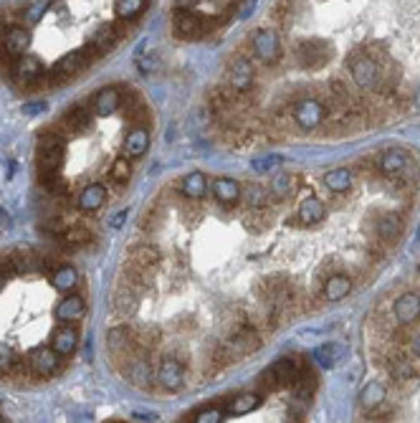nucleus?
<instances>
[{"label":"nucleus","instance_id":"obj_16","mask_svg":"<svg viewBox=\"0 0 420 423\" xmlns=\"http://www.w3.org/2000/svg\"><path fill=\"white\" fill-rule=\"evenodd\" d=\"M402 228H405V223H402L400 213H385L377 221V239L385 241V244H395L402 236Z\"/></svg>","mask_w":420,"mask_h":423},{"label":"nucleus","instance_id":"obj_21","mask_svg":"<svg viewBox=\"0 0 420 423\" xmlns=\"http://www.w3.org/2000/svg\"><path fill=\"white\" fill-rule=\"evenodd\" d=\"M350 291H352V279L347 277V274H332V277H326L324 286H322V294H324V299H329V302L345 299Z\"/></svg>","mask_w":420,"mask_h":423},{"label":"nucleus","instance_id":"obj_11","mask_svg":"<svg viewBox=\"0 0 420 423\" xmlns=\"http://www.w3.org/2000/svg\"><path fill=\"white\" fill-rule=\"evenodd\" d=\"M58 362H61V355L56 353L53 348H38L31 353V367L33 373L41 375V378H49L58 370Z\"/></svg>","mask_w":420,"mask_h":423},{"label":"nucleus","instance_id":"obj_9","mask_svg":"<svg viewBox=\"0 0 420 423\" xmlns=\"http://www.w3.org/2000/svg\"><path fill=\"white\" fill-rule=\"evenodd\" d=\"M393 312H395V320L400 324L418 322L420 320V294H415V291H405V294H400V297L395 299Z\"/></svg>","mask_w":420,"mask_h":423},{"label":"nucleus","instance_id":"obj_25","mask_svg":"<svg viewBox=\"0 0 420 423\" xmlns=\"http://www.w3.org/2000/svg\"><path fill=\"white\" fill-rule=\"evenodd\" d=\"M213 196L218 198L220 203H226V206H236V203L241 201V188L236 180L220 175L213 180Z\"/></svg>","mask_w":420,"mask_h":423},{"label":"nucleus","instance_id":"obj_7","mask_svg":"<svg viewBox=\"0 0 420 423\" xmlns=\"http://www.w3.org/2000/svg\"><path fill=\"white\" fill-rule=\"evenodd\" d=\"M253 79H256V71H253L251 58L236 56L231 61V69H228V87L233 91H248L253 87Z\"/></svg>","mask_w":420,"mask_h":423},{"label":"nucleus","instance_id":"obj_13","mask_svg":"<svg viewBox=\"0 0 420 423\" xmlns=\"http://www.w3.org/2000/svg\"><path fill=\"white\" fill-rule=\"evenodd\" d=\"M58 127L63 130V134H82L91 127V114H89V109H84V107H74L63 114Z\"/></svg>","mask_w":420,"mask_h":423},{"label":"nucleus","instance_id":"obj_51","mask_svg":"<svg viewBox=\"0 0 420 423\" xmlns=\"http://www.w3.org/2000/svg\"><path fill=\"white\" fill-rule=\"evenodd\" d=\"M279 165H281V158H279V155H269V158L253 160L251 168L256 172H269V170H274V168H279Z\"/></svg>","mask_w":420,"mask_h":423},{"label":"nucleus","instance_id":"obj_32","mask_svg":"<svg viewBox=\"0 0 420 423\" xmlns=\"http://www.w3.org/2000/svg\"><path fill=\"white\" fill-rule=\"evenodd\" d=\"M352 183H355V175L347 168H334V170H329L324 175V185L332 193H347L352 188Z\"/></svg>","mask_w":420,"mask_h":423},{"label":"nucleus","instance_id":"obj_23","mask_svg":"<svg viewBox=\"0 0 420 423\" xmlns=\"http://www.w3.org/2000/svg\"><path fill=\"white\" fill-rule=\"evenodd\" d=\"M63 160H66V150L61 147H38V170L41 172H58Z\"/></svg>","mask_w":420,"mask_h":423},{"label":"nucleus","instance_id":"obj_63","mask_svg":"<svg viewBox=\"0 0 420 423\" xmlns=\"http://www.w3.org/2000/svg\"><path fill=\"white\" fill-rule=\"evenodd\" d=\"M0 403H3V396H0Z\"/></svg>","mask_w":420,"mask_h":423},{"label":"nucleus","instance_id":"obj_47","mask_svg":"<svg viewBox=\"0 0 420 423\" xmlns=\"http://www.w3.org/2000/svg\"><path fill=\"white\" fill-rule=\"evenodd\" d=\"M390 373L395 375L397 380H408V378H415V370L405 358H395V360L390 362Z\"/></svg>","mask_w":420,"mask_h":423},{"label":"nucleus","instance_id":"obj_15","mask_svg":"<svg viewBox=\"0 0 420 423\" xmlns=\"http://www.w3.org/2000/svg\"><path fill=\"white\" fill-rule=\"evenodd\" d=\"M380 170L388 177H400L408 172V152L405 150H385L380 158Z\"/></svg>","mask_w":420,"mask_h":423},{"label":"nucleus","instance_id":"obj_19","mask_svg":"<svg viewBox=\"0 0 420 423\" xmlns=\"http://www.w3.org/2000/svg\"><path fill=\"white\" fill-rule=\"evenodd\" d=\"M296 215H299V223H304V226H314V223L324 221L326 206L312 193L309 198H304V201H301L299 213H296Z\"/></svg>","mask_w":420,"mask_h":423},{"label":"nucleus","instance_id":"obj_2","mask_svg":"<svg viewBox=\"0 0 420 423\" xmlns=\"http://www.w3.org/2000/svg\"><path fill=\"white\" fill-rule=\"evenodd\" d=\"M296 61L304 66V69H322L329 56H332V49L326 44L324 38H307V41H299L294 49Z\"/></svg>","mask_w":420,"mask_h":423},{"label":"nucleus","instance_id":"obj_56","mask_svg":"<svg viewBox=\"0 0 420 423\" xmlns=\"http://www.w3.org/2000/svg\"><path fill=\"white\" fill-rule=\"evenodd\" d=\"M134 421H157V413H132Z\"/></svg>","mask_w":420,"mask_h":423},{"label":"nucleus","instance_id":"obj_8","mask_svg":"<svg viewBox=\"0 0 420 423\" xmlns=\"http://www.w3.org/2000/svg\"><path fill=\"white\" fill-rule=\"evenodd\" d=\"M13 76H15L23 87H38V84H44L46 69L36 56H20L18 61H15V66H13Z\"/></svg>","mask_w":420,"mask_h":423},{"label":"nucleus","instance_id":"obj_44","mask_svg":"<svg viewBox=\"0 0 420 423\" xmlns=\"http://www.w3.org/2000/svg\"><path fill=\"white\" fill-rule=\"evenodd\" d=\"M137 69H139V74H144V76L157 74V71L163 69V61H160L157 53H144V56L137 58Z\"/></svg>","mask_w":420,"mask_h":423},{"label":"nucleus","instance_id":"obj_27","mask_svg":"<svg viewBox=\"0 0 420 423\" xmlns=\"http://www.w3.org/2000/svg\"><path fill=\"white\" fill-rule=\"evenodd\" d=\"M301 365H304V362H301L299 358H281V360H276L274 365H271V370L276 373L279 383H281V388H284V386H291V383H294V378L299 375Z\"/></svg>","mask_w":420,"mask_h":423},{"label":"nucleus","instance_id":"obj_54","mask_svg":"<svg viewBox=\"0 0 420 423\" xmlns=\"http://www.w3.org/2000/svg\"><path fill=\"white\" fill-rule=\"evenodd\" d=\"M46 109H49L46 101H28V104H23V114H28V117H38V114H44Z\"/></svg>","mask_w":420,"mask_h":423},{"label":"nucleus","instance_id":"obj_1","mask_svg":"<svg viewBox=\"0 0 420 423\" xmlns=\"http://www.w3.org/2000/svg\"><path fill=\"white\" fill-rule=\"evenodd\" d=\"M347 69L352 74V82L357 84L362 91H375L383 84V69L377 63L375 56H367V53H357L347 61Z\"/></svg>","mask_w":420,"mask_h":423},{"label":"nucleus","instance_id":"obj_48","mask_svg":"<svg viewBox=\"0 0 420 423\" xmlns=\"http://www.w3.org/2000/svg\"><path fill=\"white\" fill-rule=\"evenodd\" d=\"M258 386H261V391H264V393H274V391H279V388H281V383H279L276 373H274V370L269 367V370H264V373H261Z\"/></svg>","mask_w":420,"mask_h":423},{"label":"nucleus","instance_id":"obj_41","mask_svg":"<svg viewBox=\"0 0 420 423\" xmlns=\"http://www.w3.org/2000/svg\"><path fill=\"white\" fill-rule=\"evenodd\" d=\"M53 286L61 291H69L76 286V282H79V274H76V269H71V266H61V269H56L53 272Z\"/></svg>","mask_w":420,"mask_h":423},{"label":"nucleus","instance_id":"obj_58","mask_svg":"<svg viewBox=\"0 0 420 423\" xmlns=\"http://www.w3.org/2000/svg\"><path fill=\"white\" fill-rule=\"evenodd\" d=\"M413 353H415V355H420V335H418V340L413 342Z\"/></svg>","mask_w":420,"mask_h":423},{"label":"nucleus","instance_id":"obj_10","mask_svg":"<svg viewBox=\"0 0 420 423\" xmlns=\"http://www.w3.org/2000/svg\"><path fill=\"white\" fill-rule=\"evenodd\" d=\"M127 256H129V264L137 266V269H144V272H155L157 266H160V261H163V256H160V251H157L155 246H150V244H137V246H132L129 251H127Z\"/></svg>","mask_w":420,"mask_h":423},{"label":"nucleus","instance_id":"obj_35","mask_svg":"<svg viewBox=\"0 0 420 423\" xmlns=\"http://www.w3.org/2000/svg\"><path fill=\"white\" fill-rule=\"evenodd\" d=\"M117 41H120V36L114 33L112 25H104V28H99L94 36L89 38V46H91L96 53H101V56H104L109 49H114V46H117Z\"/></svg>","mask_w":420,"mask_h":423},{"label":"nucleus","instance_id":"obj_45","mask_svg":"<svg viewBox=\"0 0 420 423\" xmlns=\"http://www.w3.org/2000/svg\"><path fill=\"white\" fill-rule=\"evenodd\" d=\"M129 175H132V168H129V160L127 158H117L112 165V180L114 183H127L129 180Z\"/></svg>","mask_w":420,"mask_h":423},{"label":"nucleus","instance_id":"obj_42","mask_svg":"<svg viewBox=\"0 0 420 423\" xmlns=\"http://www.w3.org/2000/svg\"><path fill=\"white\" fill-rule=\"evenodd\" d=\"M49 8H51V0H33L31 6L23 11V20L28 25L41 23V20H44V15L49 13Z\"/></svg>","mask_w":420,"mask_h":423},{"label":"nucleus","instance_id":"obj_52","mask_svg":"<svg viewBox=\"0 0 420 423\" xmlns=\"http://www.w3.org/2000/svg\"><path fill=\"white\" fill-rule=\"evenodd\" d=\"M193 421H198V423H218V421H223V411H220V408H208V411L198 413Z\"/></svg>","mask_w":420,"mask_h":423},{"label":"nucleus","instance_id":"obj_50","mask_svg":"<svg viewBox=\"0 0 420 423\" xmlns=\"http://www.w3.org/2000/svg\"><path fill=\"white\" fill-rule=\"evenodd\" d=\"M63 145V134H58L56 130H46L38 137V147H61Z\"/></svg>","mask_w":420,"mask_h":423},{"label":"nucleus","instance_id":"obj_5","mask_svg":"<svg viewBox=\"0 0 420 423\" xmlns=\"http://www.w3.org/2000/svg\"><path fill=\"white\" fill-rule=\"evenodd\" d=\"M172 28L180 38H203L208 33V23L198 15V13L180 8L172 15Z\"/></svg>","mask_w":420,"mask_h":423},{"label":"nucleus","instance_id":"obj_61","mask_svg":"<svg viewBox=\"0 0 420 423\" xmlns=\"http://www.w3.org/2000/svg\"><path fill=\"white\" fill-rule=\"evenodd\" d=\"M6 218H8V215H6V210L0 208V223H6Z\"/></svg>","mask_w":420,"mask_h":423},{"label":"nucleus","instance_id":"obj_62","mask_svg":"<svg viewBox=\"0 0 420 423\" xmlns=\"http://www.w3.org/2000/svg\"><path fill=\"white\" fill-rule=\"evenodd\" d=\"M415 241H418V244H420V226H418V239H415Z\"/></svg>","mask_w":420,"mask_h":423},{"label":"nucleus","instance_id":"obj_17","mask_svg":"<svg viewBox=\"0 0 420 423\" xmlns=\"http://www.w3.org/2000/svg\"><path fill=\"white\" fill-rule=\"evenodd\" d=\"M288 388H291V396H294V400H299V403H309L314 388H317V375H314L307 365H301L299 375H296L294 383H291Z\"/></svg>","mask_w":420,"mask_h":423},{"label":"nucleus","instance_id":"obj_34","mask_svg":"<svg viewBox=\"0 0 420 423\" xmlns=\"http://www.w3.org/2000/svg\"><path fill=\"white\" fill-rule=\"evenodd\" d=\"M261 403H264L261 393H243V396H238V398L231 400V405H228V413H233V416H246V413L256 411Z\"/></svg>","mask_w":420,"mask_h":423},{"label":"nucleus","instance_id":"obj_3","mask_svg":"<svg viewBox=\"0 0 420 423\" xmlns=\"http://www.w3.org/2000/svg\"><path fill=\"white\" fill-rule=\"evenodd\" d=\"M326 107L322 104L317 96H304V99L294 101V107H291V117L294 122L301 127V130H314V127H319L322 122L326 120Z\"/></svg>","mask_w":420,"mask_h":423},{"label":"nucleus","instance_id":"obj_4","mask_svg":"<svg viewBox=\"0 0 420 423\" xmlns=\"http://www.w3.org/2000/svg\"><path fill=\"white\" fill-rule=\"evenodd\" d=\"M251 49L256 53V58H261L264 63H279V58H281V38L271 28H261L253 36Z\"/></svg>","mask_w":420,"mask_h":423},{"label":"nucleus","instance_id":"obj_26","mask_svg":"<svg viewBox=\"0 0 420 423\" xmlns=\"http://www.w3.org/2000/svg\"><path fill=\"white\" fill-rule=\"evenodd\" d=\"M122 107V94L117 89H101L94 99V112L99 117H109Z\"/></svg>","mask_w":420,"mask_h":423},{"label":"nucleus","instance_id":"obj_28","mask_svg":"<svg viewBox=\"0 0 420 423\" xmlns=\"http://www.w3.org/2000/svg\"><path fill=\"white\" fill-rule=\"evenodd\" d=\"M385 396H388V391H385L383 383L372 380V383H367V386L362 388V393H359V405H362L364 411H375V408L383 405Z\"/></svg>","mask_w":420,"mask_h":423},{"label":"nucleus","instance_id":"obj_29","mask_svg":"<svg viewBox=\"0 0 420 423\" xmlns=\"http://www.w3.org/2000/svg\"><path fill=\"white\" fill-rule=\"evenodd\" d=\"M147 147H150V132L144 127H137V130H132V132L127 134L125 152L129 158H142L144 152H147Z\"/></svg>","mask_w":420,"mask_h":423},{"label":"nucleus","instance_id":"obj_18","mask_svg":"<svg viewBox=\"0 0 420 423\" xmlns=\"http://www.w3.org/2000/svg\"><path fill=\"white\" fill-rule=\"evenodd\" d=\"M134 335L129 327H112L107 335V348L114 355V360H122L127 353H129V345H132Z\"/></svg>","mask_w":420,"mask_h":423},{"label":"nucleus","instance_id":"obj_6","mask_svg":"<svg viewBox=\"0 0 420 423\" xmlns=\"http://www.w3.org/2000/svg\"><path fill=\"white\" fill-rule=\"evenodd\" d=\"M155 378L165 391H180L185 386V365L177 358H163L157 365Z\"/></svg>","mask_w":420,"mask_h":423},{"label":"nucleus","instance_id":"obj_14","mask_svg":"<svg viewBox=\"0 0 420 423\" xmlns=\"http://www.w3.org/2000/svg\"><path fill=\"white\" fill-rule=\"evenodd\" d=\"M28 44H31V33H28V28H23V25H13V28H8V31L3 33V49H6L8 53H13L15 58H20L23 51H28Z\"/></svg>","mask_w":420,"mask_h":423},{"label":"nucleus","instance_id":"obj_20","mask_svg":"<svg viewBox=\"0 0 420 423\" xmlns=\"http://www.w3.org/2000/svg\"><path fill=\"white\" fill-rule=\"evenodd\" d=\"M104 201H107V188L101 183H91L87 185V188L79 193V208L87 210V213H94V210H99L101 206H104Z\"/></svg>","mask_w":420,"mask_h":423},{"label":"nucleus","instance_id":"obj_12","mask_svg":"<svg viewBox=\"0 0 420 423\" xmlns=\"http://www.w3.org/2000/svg\"><path fill=\"white\" fill-rule=\"evenodd\" d=\"M122 370H125L127 380L134 383V386H139V388L152 386V365L147 362V358H137V355H132L129 362L122 365Z\"/></svg>","mask_w":420,"mask_h":423},{"label":"nucleus","instance_id":"obj_59","mask_svg":"<svg viewBox=\"0 0 420 423\" xmlns=\"http://www.w3.org/2000/svg\"><path fill=\"white\" fill-rule=\"evenodd\" d=\"M3 286H6V274L0 272V291H3Z\"/></svg>","mask_w":420,"mask_h":423},{"label":"nucleus","instance_id":"obj_30","mask_svg":"<svg viewBox=\"0 0 420 423\" xmlns=\"http://www.w3.org/2000/svg\"><path fill=\"white\" fill-rule=\"evenodd\" d=\"M208 190V180L203 172H190V175L182 177L180 183V193L185 198H193V201H201L203 196H205Z\"/></svg>","mask_w":420,"mask_h":423},{"label":"nucleus","instance_id":"obj_38","mask_svg":"<svg viewBox=\"0 0 420 423\" xmlns=\"http://www.w3.org/2000/svg\"><path fill=\"white\" fill-rule=\"evenodd\" d=\"M144 6H147V0H117L114 3V13L122 20H134L144 11Z\"/></svg>","mask_w":420,"mask_h":423},{"label":"nucleus","instance_id":"obj_53","mask_svg":"<svg viewBox=\"0 0 420 423\" xmlns=\"http://www.w3.org/2000/svg\"><path fill=\"white\" fill-rule=\"evenodd\" d=\"M13 365V353L8 345H0V375H6Z\"/></svg>","mask_w":420,"mask_h":423},{"label":"nucleus","instance_id":"obj_49","mask_svg":"<svg viewBox=\"0 0 420 423\" xmlns=\"http://www.w3.org/2000/svg\"><path fill=\"white\" fill-rule=\"evenodd\" d=\"M31 370L33 367H28V360H23V358H13V365H11V370H8V375L20 380V378H28Z\"/></svg>","mask_w":420,"mask_h":423},{"label":"nucleus","instance_id":"obj_46","mask_svg":"<svg viewBox=\"0 0 420 423\" xmlns=\"http://www.w3.org/2000/svg\"><path fill=\"white\" fill-rule=\"evenodd\" d=\"M38 256H33L31 251H15L13 253V266H15V274H28L33 269V261Z\"/></svg>","mask_w":420,"mask_h":423},{"label":"nucleus","instance_id":"obj_64","mask_svg":"<svg viewBox=\"0 0 420 423\" xmlns=\"http://www.w3.org/2000/svg\"><path fill=\"white\" fill-rule=\"evenodd\" d=\"M0 421H3V418H0Z\"/></svg>","mask_w":420,"mask_h":423},{"label":"nucleus","instance_id":"obj_36","mask_svg":"<svg viewBox=\"0 0 420 423\" xmlns=\"http://www.w3.org/2000/svg\"><path fill=\"white\" fill-rule=\"evenodd\" d=\"M339 355H342V348L339 345H334V342H326V345H322V348L314 350V362L319 367H324V370H329V367L337 365Z\"/></svg>","mask_w":420,"mask_h":423},{"label":"nucleus","instance_id":"obj_39","mask_svg":"<svg viewBox=\"0 0 420 423\" xmlns=\"http://www.w3.org/2000/svg\"><path fill=\"white\" fill-rule=\"evenodd\" d=\"M291 190H294V175H288V172H276L274 180H271V196L284 201V198L291 196Z\"/></svg>","mask_w":420,"mask_h":423},{"label":"nucleus","instance_id":"obj_60","mask_svg":"<svg viewBox=\"0 0 420 423\" xmlns=\"http://www.w3.org/2000/svg\"><path fill=\"white\" fill-rule=\"evenodd\" d=\"M413 99H415V107H420V89H418V91H415Z\"/></svg>","mask_w":420,"mask_h":423},{"label":"nucleus","instance_id":"obj_40","mask_svg":"<svg viewBox=\"0 0 420 423\" xmlns=\"http://www.w3.org/2000/svg\"><path fill=\"white\" fill-rule=\"evenodd\" d=\"M246 201H248V208L251 210H264L266 206H269V190L258 183L248 185V190H246Z\"/></svg>","mask_w":420,"mask_h":423},{"label":"nucleus","instance_id":"obj_43","mask_svg":"<svg viewBox=\"0 0 420 423\" xmlns=\"http://www.w3.org/2000/svg\"><path fill=\"white\" fill-rule=\"evenodd\" d=\"M91 239V234L89 231H84V228H66L63 234H58V241H61L63 246H82V244H87V241Z\"/></svg>","mask_w":420,"mask_h":423},{"label":"nucleus","instance_id":"obj_37","mask_svg":"<svg viewBox=\"0 0 420 423\" xmlns=\"http://www.w3.org/2000/svg\"><path fill=\"white\" fill-rule=\"evenodd\" d=\"M41 185L49 190L51 198H66L69 196V183L58 177L56 172H41Z\"/></svg>","mask_w":420,"mask_h":423},{"label":"nucleus","instance_id":"obj_33","mask_svg":"<svg viewBox=\"0 0 420 423\" xmlns=\"http://www.w3.org/2000/svg\"><path fill=\"white\" fill-rule=\"evenodd\" d=\"M137 307H139V302H137V294H134V286L127 284L125 289L117 291V297H114V310H117V315L129 317L137 312Z\"/></svg>","mask_w":420,"mask_h":423},{"label":"nucleus","instance_id":"obj_57","mask_svg":"<svg viewBox=\"0 0 420 423\" xmlns=\"http://www.w3.org/2000/svg\"><path fill=\"white\" fill-rule=\"evenodd\" d=\"M6 172H8L6 177H8V180H11V177H13V172H15V163H8V165H6Z\"/></svg>","mask_w":420,"mask_h":423},{"label":"nucleus","instance_id":"obj_31","mask_svg":"<svg viewBox=\"0 0 420 423\" xmlns=\"http://www.w3.org/2000/svg\"><path fill=\"white\" fill-rule=\"evenodd\" d=\"M122 104H125L127 117H129V120H134V122H147V120H150V109L144 107V101L139 99V94H137V91H132V89L122 94Z\"/></svg>","mask_w":420,"mask_h":423},{"label":"nucleus","instance_id":"obj_24","mask_svg":"<svg viewBox=\"0 0 420 423\" xmlns=\"http://www.w3.org/2000/svg\"><path fill=\"white\" fill-rule=\"evenodd\" d=\"M84 315H87V304H84L82 297H76V294L61 299L56 307V317L61 322H76V320H82Z\"/></svg>","mask_w":420,"mask_h":423},{"label":"nucleus","instance_id":"obj_22","mask_svg":"<svg viewBox=\"0 0 420 423\" xmlns=\"http://www.w3.org/2000/svg\"><path fill=\"white\" fill-rule=\"evenodd\" d=\"M76 345H79V332L74 327H58L53 332V340H51V348L56 350L61 358H69L76 353Z\"/></svg>","mask_w":420,"mask_h":423},{"label":"nucleus","instance_id":"obj_55","mask_svg":"<svg viewBox=\"0 0 420 423\" xmlns=\"http://www.w3.org/2000/svg\"><path fill=\"white\" fill-rule=\"evenodd\" d=\"M127 215H129V210H120V213H114L112 221H109V228H120L122 223L127 221Z\"/></svg>","mask_w":420,"mask_h":423}]
</instances>
